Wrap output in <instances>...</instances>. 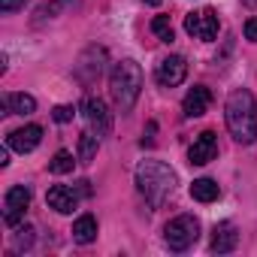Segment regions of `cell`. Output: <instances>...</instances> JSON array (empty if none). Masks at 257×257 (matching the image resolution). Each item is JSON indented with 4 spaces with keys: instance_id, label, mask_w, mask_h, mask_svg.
I'll return each mask as SVG.
<instances>
[{
    "instance_id": "cell-1",
    "label": "cell",
    "mask_w": 257,
    "mask_h": 257,
    "mask_svg": "<svg viewBox=\"0 0 257 257\" xmlns=\"http://www.w3.org/2000/svg\"><path fill=\"white\" fill-rule=\"evenodd\" d=\"M224 118H227V131L233 134L236 143L251 146L257 140V100L248 88H236L227 97Z\"/></svg>"
},
{
    "instance_id": "cell-2",
    "label": "cell",
    "mask_w": 257,
    "mask_h": 257,
    "mask_svg": "<svg viewBox=\"0 0 257 257\" xmlns=\"http://www.w3.org/2000/svg\"><path fill=\"white\" fill-rule=\"evenodd\" d=\"M137 188L140 194L158 209L170 200V194L176 191V173L164 164V161H143L137 167Z\"/></svg>"
},
{
    "instance_id": "cell-3",
    "label": "cell",
    "mask_w": 257,
    "mask_h": 257,
    "mask_svg": "<svg viewBox=\"0 0 257 257\" xmlns=\"http://www.w3.org/2000/svg\"><path fill=\"white\" fill-rule=\"evenodd\" d=\"M143 91V70L137 61H118L109 73V94L121 112H131Z\"/></svg>"
},
{
    "instance_id": "cell-4",
    "label": "cell",
    "mask_w": 257,
    "mask_h": 257,
    "mask_svg": "<svg viewBox=\"0 0 257 257\" xmlns=\"http://www.w3.org/2000/svg\"><path fill=\"white\" fill-rule=\"evenodd\" d=\"M200 236V221L194 215H179L164 227V239L170 245V251H188Z\"/></svg>"
},
{
    "instance_id": "cell-5",
    "label": "cell",
    "mask_w": 257,
    "mask_h": 257,
    "mask_svg": "<svg viewBox=\"0 0 257 257\" xmlns=\"http://www.w3.org/2000/svg\"><path fill=\"white\" fill-rule=\"evenodd\" d=\"M82 115H85V121L91 127V134L109 137V131H112V115H109V109H106V103L100 97H88L82 103Z\"/></svg>"
},
{
    "instance_id": "cell-6",
    "label": "cell",
    "mask_w": 257,
    "mask_h": 257,
    "mask_svg": "<svg viewBox=\"0 0 257 257\" xmlns=\"http://www.w3.org/2000/svg\"><path fill=\"white\" fill-rule=\"evenodd\" d=\"M185 31H188L194 40H203V43L215 40V37H218V16H215V10L191 13V16L185 19Z\"/></svg>"
},
{
    "instance_id": "cell-7",
    "label": "cell",
    "mask_w": 257,
    "mask_h": 257,
    "mask_svg": "<svg viewBox=\"0 0 257 257\" xmlns=\"http://www.w3.org/2000/svg\"><path fill=\"white\" fill-rule=\"evenodd\" d=\"M28 206H31V191H28L25 185H13V188L7 191V200H4V221H7L10 227H16V224L25 218Z\"/></svg>"
},
{
    "instance_id": "cell-8",
    "label": "cell",
    "mask_w": 257,
    "mask_h": 257,
    "mask_svg": "<svg viewBox=\"0 0 257 257\" xmlns=\"http://www.w3.org/2000/svg\"><path fill=\"white\" fill-rule=\"evenodd\" d=\"M185 76H188V64H185L182 55H170V58H164V61L158 64V82H161L164 88L182 85Z\"/></svg>"
},
{
    "instance_id": "cell-9",
    "label": "cell",
    "mask_w": 257,
    "mask_h": 257,
    "mask_svg": "<svg viewBox=\"0 0 257 257\" xmlns=\"http://www.w3.org/2000/svg\"><path fill=\"white\" fill-rule=\"evenodd\" d=\"M215 155H218V137H215V131H203L194 140V146L188 149V161L194 167H203V164L215 161Z\"/></svg>"
},
{
    "instance_id": "cell-10",
    "label": "cell",
    "mask_w": 257,
    "mask_h": 257,
    "mask_svg": "<svg viewBox=\"0 0 257 257\" xmlns=\"http://www.w3.org/2000/svg\"><path fill=\"white\" fill-rule=\"evenodd\" d=\"M40 140H43V127L40 124H25V127H19V131H13L7 137V146L22 152V155H28V152H34L40 146Z\"/></svg>"
},
{
    "instance_id": "cell-11",
    "label": "cell",
    "mask_w": 257,
    "mask_h": 257,
    "mask_svg": "<svg viewBox=\"0 0 257 257\" xmlns=\"http://www.w3.org/2000/svg\"><path fill=\"white\" fill-rule=\"evenodd\" d=\"M209 106H212V91H209L206 85H194V88L185 94L182 112H185V118H200V115L209 112Z\"/></svg>"
},
{
    "instance_id": "cell-12",
    "label": "cell",
    "mask_w": 257,
    "mask_h": 257,
    "mask_svg": "<svg viewBox=\"0 0 257 257\" xmlns=\"http://www.w3.org/2000/svg\"><path fill=\"white\" fill-rule=\"evenodd\" d=\"M103 61H106V52H103V49H88V52L79 58V64H76V76H79L85 85H91V82L103 73Z\"/></svg>"
},
{
    "instance_id": "cell-13",
    "label": "cell",
    "mask_w": 257,
    "mask_h": 257,
    "mask_svg": "<svg viewBox=\"0 0 257 257\" xmlns=\"http://www.w3.org/2000/svg\"><path fill=\"white\" fill-rule=\"evenodd\" d=\"M46 203H49V209H55V212H61V215H70V212L76 209L79 197H76L73 188H67V185H55V188H49Z\"/></svg>"
},
{
    "instance_id": "cell-14",
    "label": "cell",
    "mask_w": 257,
    "mask_h": 257,
    "mask_svg": "<svg viewBox=\"0 0 257 257\" xmlns=\"http://www.w3.org/2000/svg\"><path fill=\"white\" fill-rule=\"evenodd\" d=\"M236 245H239L236 227H233L230 221L215 224V230H212V251H215V254H230V251H236Z\"/></svg>"
},
{
    "instance_id": "cell-15",
    "label": "cell",
    "mask_w": 257,
    "mask_h": 257,
    "mask_svg": "<svg viewBox=\"0 0 257 257\" xmlns=\"http://www.w3.org/2000/svg\"><path fill=\"white\" fill-rule=\"evenodd\" d=\"M73 239H76L79 245H91V242L97 239V218H94V215L76 218V224H73Z\"/></svg>"
},
{
    "instance_id": "cell-16",
    "label": "cell",
    "mask_w": 257,
    "mask_h": 257,
    "mask_svg": "<svg viewBox=\"0 0 257 257\" xmlns=\"http://www.w3.org/2000/svg\"><path fill=\"white\" fill-rule=\"evenodd\" d=\"M79 4H82V0H49V4H43V7L37 10V22H46V19L61 16V13H70V10H76Z\"/></svg>"
},
{
    "instance_id": "cell-17",
    "label": "cell",
    "mask_w": 257,
    "mask_h": 257,
    "mask_svg": "<svg viewBox=\"0 0 257 257\" xmlns=\"http://www.w3.org/2000/svg\"><path fill=\"white\" fill-rule=\"evenodd\" d=\"M218 194H221V188H218V182H212V179H197V182L191 185V197H194L197 203H212V200H218Z\"/></svg>"
},
{
    "instance_id": "cell-18",
    "label": "cell",
    "mask_w": 257,
    "mask_h": 257,
    "mask_svg": "<svg viewBox=\"0 0 257 257\" xmlns=\"http://www.w3.org/2000/svg\"><path fill=\"white\" fill-rule=\"evenodd\" d=\"M7 109L13 115H34L37 112V100L31 94H10L7 97Z\"/></svg>"
},
{
    "instance_id": "cell-19",
    "label": "cell",
    "mask_w": 257,
    "mask_h": 257,
    "mask_svg": "<svg viewBox=\"0 0 257 257\" xmlns=\"http://www.w3.org/2000/svg\"><path fill=\"white\" fill-rule=\"evenodd\" d=\"M97 140H100V137H97V134H91V131H88V134H82V137H79V155H76V161L91 164V161H94V155H97V146H100Z\"/></svg>"
},
{
    "instance_id": "cell-20",
    "label": "cell",
    "mask_w": 257,
    "mask_h": 257,
    "mask_svg": "<svg viewBox=\"0 0 257 257\" xmlns=\"http://www.w3.org/2000/svg\"><path fill=\"white\" fill-rule=\"evenodd\" d=\"M73 155L67 152V149H61V152H55V158H52V164H49V170L55 173V176H64V173H73Z\"/></svg>"
},
{
    "instance_id": "cell-21",
    "label": "cell",
    "mask_w": 257,
    "mask_h": 257,
    "mask_svg": "<svg viewBox=\"0 0 257 257\" xmlns=\"http://www.w3.org/2000/svg\"><path fill=\"white\" fill-rule=\"evenodd\" d=\"M152 31L158 34V40H161V43H173V37H176V34H173V25H170V19H167V16H158V19L152 22Z\"/></svg>"
},
{
    "instance_id": "cell-22",
    "label": "cell",
    "mask_w": 257,
    "mask_h": 257,
    "mask_svg": "<svg viewBox=\"0 0 257 257\" xmlns=\"http://www.w3.org/2000/svg\"><path fill=\"white\" fill-rule=\"evenodd\" d=\"M73 115H76V109H73V106H55V109H52V118H55L58 124L73 121Z\"/></svg>"
},
{
    "instance_id": "cell-23",
    "label": "cell",
    "mask_w": 257,
    "mask_h": 257,
    "mask_svg": "<svg viewBox=\"0 0 257 257\" xmlns=\"http://www.w3.org/2000/svg\"><path fill=\"white\" fill-rule=\"evenodd\" d=\"M25 4H28V0H0V13H7V16H10V13L22 10Z\"/></svg>"
},
{
    "instance_id": "cell-24",
    "label": "cell",
    "mask_w": 257,
    "mask_h": 257,
    "mask_svg": "<svg viewBox=\"0 0 257 257\" xmlns=\"http://www.w3.org/2000/svg\"><path fill=\"white\" fill-rule=\"evenodd\" d=\"M31 233H34L31 227H25V230H19V236H16V245H19V248H22V245L28 248V245L34 242V236H31Z\"/></svg>"
},
{
    "instance_id": "cell-25",
    "label": "cell",
    "mask_w": 257,
    "mask_h": 257,
    "mask_svg": "<svg viewBox=\"0 0 257 257\" xmlns=\"http://www.w3.org/2000/svg\"><path fill=\"white\" fill-rule=\"evenodd\" d=\"M245 40L257 43V19H248V22H245Z\"/></svg>"
},
{
    "instance_id": "cell-26",
    "label": "cell",
    "mask_w": 257,
    "mask_h": 257,
    "mask_svg": "<svg viewBox=\"0 0 257 257\" xmlns=\"http://www.w3.org/2000/svg\"><path fill=\"white\" fill-rule=\"evenodd\" d=\"M7 164H10V146L0 152V167H7Z\"/></svg>"
},
{
    "instance_id": "cell-27",
    "label": "cell",
    "mask_w": 257,
    "mask_h": 257,
    "mask_svg": "<svg viewBox=\"0 0 257 257\" xmlns=\"http://www.w3.org/2000/svg\"><path fill=\"white\" fill-rule=\"evenodd\" d=\"M146 4H149V7H161V4H164V0H146Z\"/></svg>"
},
{
    "instance_id": "cell-28",
    "label": "cell",
    "mask_w": 257,
    "mask_h": 257,
    "mask_svg": "<svg viewBox=\"0 0 257 257\" xmlns=\"http://www.w3.org/2000/svg\"><path fill=\"white\" fill-rule=\"evenodd\" d=\"M242 4H245V7H257V0H242Z\"/></svg>"
}]
</instances>
